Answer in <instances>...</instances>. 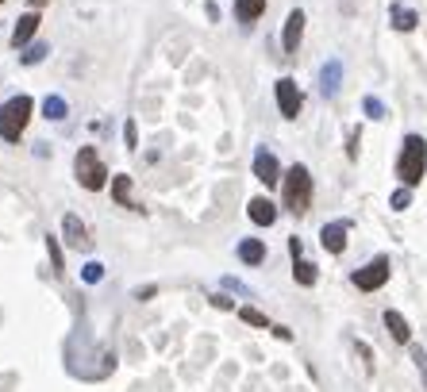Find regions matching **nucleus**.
<instances>
[{"mask_svg": "<svg viewBox=\"0 0 427 392\" xmlns=\"http://www.w3.org/2000/svg\"><path fill=\"white\" fill-rule=\"evenodd\" d=\"M424 169H427V142L424 135H404L401 142V158H396V177L401 185H419L424 181Z\"/></svg>", "mask_w": 427, "mask_h": 392, "instance_id": "obj_1", "label": "nucleus"}, {"mask_svg": "<svg viewBox=\"0 0 427 392\" xmlns=\"http://www.w3.org/2000/svg\"><path fill=\"white\" fill-rule=\"evenodd\" d=\"M281 196H285V208L293 212V216H304V212L312 208V173H308V166L296 162V166L285 173Z\"/></svg>", "mask_w": 427, "mask_h": 392, "instance_id": "obj_2", "label": "nucleus"}, {"mask_svg": "<svg viewBox=\"0 0 427 392\" xmlns=\"http://www.w3.org/2000/svg\"><path fill=\"white\" fill-rule=\"evenodd\" d=\"M31 108H35V101H31V96H24V92L0 104V139L16 142L19 135H24L27 119H31Z\"/></svg>", "mask_w": 427, "mask_h": 392, "instance_id": "obj_3", "label": "nucleus"}, {"mask_svg": "<svg viewBox=\"0 0 427 392\" xmlns=\"http://www.w3.org/2000/svg\"><path fill=\"white\" fill-rule=\"evenodd\" d=\"M74 173H77V181H81L89 192H101L104 185H108V169H104L101 154L92 151V146H81V151H77V158H74Z\"/></svg>", "mask_w": 427, "mask_h": 392, "instance_id": "obj_4", "label": "nucleus"}, {"mask_svg": "<svg viewBox=\"0 0 427 392\" xmlns=\"http://www.w3.org/2000/svg\"><path fill=\"white\" fill-rule=\"evenodd\" d=\"M354 289H362V292H374V289H381V284L389 281V258L385 254H377L374 262H366L362 269H354Z\"/></svg>", "mask_w": 427, "mask_h": 392, "instance_id": "obj_5", "label": "nucleus"}, {"mask_svg": "<svg viewBox=\"0 0 427 392\" xmlns=\"http://www.w3.org/2000/svg\"><path fill=\"white\" fill-rule=\"evenodd\" d=\"M274 96H277V108H281L285 119H296V116H301L304 96H301V89H296L293 77H281V81L274 85Z\"/></svg>", "mask_w": 427, "mask_h": 392, "instance_id": "obj_6", "label": "nucleus"}, {"mask_svg": "<svg viewBox=\"0 0 427 392\" xmlns=\"http://www.w3.org/2000/svg\"><path fill=\"white\" fill-rule=\"evenodd\" d=\"M254 177H258L266 189L281 181V166H277V158L266 151V146H258V151H254Z\"/></svg>", "mask_w": 427, "mask_h": 392, "instance_id": "obj_7", "label": "nucleus"}, {"mask_svg": "<svg viewBox=\"0 0 427 392\" xmlns=\"http://www.w3.org/2000/svg\"><path fill=\"white\" fill-rule=\"evenodd\" d=\"M301 39H304V12H301V8H293L289 16H285V31H281V46H285V54H296Z\"/></svg>", "mask_w": 427, "mask_h": 392, "instance_id": "obj_8", "label": "nucleus"}, {"mask_svg": "<svg viewBox=\"0 0 427 392\" xmlns=\"http://www.w3.org/2000/svg\"><path fill=\"white\" fill-rule=\"evenodd\" d=\"M346 231H351V223H346V219L324 223V231H319V242H324V250H327V254H343V250H346Z\"/></svg>", "mask_w": 427, "mask_h": 392, "instance_id": "obj_9", "label": "nucleus"}, {"mask_svg": "<svg viewBox=\"0 0 427 392\" xmlns=\"http://www.w3.org/2000/svg\"><path fill=\"white\" fill-rule=\"evenodd\" d=\"M35 31H39V12H27V16H19L16 27H12V46H16V51H24L27 42H31Z\"/></svg>", "mask_w": 427, "mask_h": 392, "instance_id": "obj_10", "label": "nucleus"}, {"mask_svg": "<svg viewBox=\"0 0 427 392\" xmlns=\"http://www.w3.org/2000/svg\"><path fill=\"white\" fill-rule=\"evenodd\" d=\"M62 231H66V242H69V246H77V250H89V246H92L89 231H85V223L74 216V212H69V216L62 219Z\"/></svg>", "mask_w": 427, "mask_h": 392, "instance_id": "obj_11", "label": "nucleus"}, {"mask_svg": "<svg viewBox=\"0 0 427 392\" xmlns=\"http://www.w3.org/2000/svg\"><path fill=\"white\" fill-rule=\"evenodd\" d=\"M246 216H251L258 227H269L277 219V208H274V201H266V196H254V201L246 204Z\"/></svg>", "mask_w": 427, "mask_h": 392, "instance_id": "obj_12", "label": "nucleus"}, {"mask_svg": "<svg viewBox=\"0 0 427 392\" xmlns=\"http://www.w3.org/2000/svg\"><path fill=\"white\" fill-rule=\"evenodd\" d=\"M112 196H116V204H119V208L139 212V201L131 196V177H127V173H116V177H112Z\"/></svg>", "mask_w": 427, "mask_h": 392, "instance_id": "obj_13", "label": "nucleus"}, {"mask_svg": "<svg viewBox=\"0 0 427 392\" xmlns=\"http://www.w3.org/2000/svg\"><path fill=\"white\" fill-rule=\"evenodd\" d=\"M339 81H343V62H327V66L319 69V92H324V96H335Z\"/></svg>", "mask_w": 427, "mask_h": 392, "instance_id": "obj_14", "label": "nucleus"}, {"mask_svg": "<svg viewBox=\"0 0 427 392\" xmlns=\"http://www.w3.org/2000/svg\"><path fill=\"white\" fill-rule=\"evenodd\" d=\"M239 262H246V266H262V262H266V242L262 239H243L239 242Z\"/></svg>", "mask_w": 427, "mask_h": 392, "instance_id": "obj_15", "label": "nucleus"}, {"mask_svg": "<svg viewBox=\"0 0 427 392\" xmlns=\"http://www.w3.org/2000/svg\"><path fill=\"white\" fill-rule=\"evenodd\" d=\"M262 12H266V0H235L239 24H254V19H262Z\"/></svg>", "mask_w": 427, "mask_h": 392, "instance_id": "obj_16", "label": "nucleus"}, {"mask_svg": "<svg viewBox=\"0 0 427 392\" xmlns=\"http://www.w3.org/2000/svg\"><path fill=\"white\" fill-rule=\"evenodd\" d=\"M385 327H389V334H393L396 342H412V327H408V319H404L401 312H385Z\"/></svg>", "mask_w": 427, "mask_h": 392, "instance_id": "obj_17", "label": "nucleus"}, {"mask_svg": "<svg viewBox=\"0 0 427 392\" xmlns=\"http://www.w3.org/2000/svg\"><path fill=\"white\" fill-rule=\"evenodd\" d=\"M389 19H393L396 31H412V27L419 24V16L412 8H404V4H393V8H389Z\"/></svg>", "mask_w": 427, "mask_h": 392, "instance_id": "obj_18", "label": "nucleus"}, {"mask_svg": "<svg viewBox=\"0 0 427 392\" xmlns=\"http://www.w3.org/2000/svg\"><path fill=\"white\" fill-rule=\"evenodd\" d=\"M293 277H296V284L308 289V284H316V266L304 262V254H301V258H293Z\"/></svg>", "mask_w": 427, "mask_h": 392, "instance_id": "obj_19", "label": "nucleus"}, {"mask_svg": "<svg viewBox=\"0 0 427 392\" xmlns=\"http://www.w3.org/2000/svg\"><path fill=\"white\" fill-rule=\"evenodd\" d=\"M42 112H47V119H66L69 116V104H66V96H58V92H54V96H47V101H42Z\"/></svg>", "mask_w": 427, "mask_h": 392, "instance_id": "obj_20", "label": "nucleus"}, {"mask_svg": "<svg viewBox=\"0 0 427 392\" xmlns=\"http://www.w3.org/2000/svg\"><path fill=\"white\" fill-rule=\"evenodd\" d=\"M47 254H51V269H54V273H66V258H62L58 235H47Z\"/></svg>", "mask_w": 427, "mask_h": 392, "instance_id": "obj_21", "label": "nucleus"}, {"mask_svg": "<svg viewBox=\"0 0 427 392\" xmlns=\"http://www.w3.org/2000/svg\"><path fill=\"white\" fill-rule=\"evenodd\" d=\"M239 319H243V323H251V327H269V319L262 316L258 308H239Z\"/></svg>", "mask_w": 427, "mask_h": 392, "instance_id": "obj_22", "label": "nucleus"}, {"mask_svg": "<svg viewBox=\"0 0 427 392\" xmlns=\"http://www.w3.org/2000/svg\"><path fill=\"white\" fill-rule=\"evenodd\" d=\"M42 54H47V46H42V42H35V46H27V51L19 54V62H24V66H39Z\"/></svg>", "mask_w": 427, "mask_h": 392, "instance_id": "obj_23", "label": "nucleus"}, {"mask_svg": "<svg viewBox=\"0 0 427 392\" xmlns=\"http://www.w3.org/2000/svg\"><path fill=\"white\" fill-rule=\"evenodd\" d=\"M362 108H366L369 119H385V104L377 101V96H366V101H362Z\"/></svg>", "mask_w": 427, "mask_h": 392, "instance_id": "obj_24", "label": "nucleus"}, {"mask_svg": "<svg viewBox=\"0 0 427 392\" xmlns=\"http://www.w3.org/2000/svg\"><path fill=\"white\" fill-rule=\"evenodd\" d=\"M389 204H393L396 212H404V208L412 204V189H408V185H401V189L393 192V201H389Z\"/></svg>", "mask_w": 427, "mask_h": 392, "instance_id": "obj_25", "label": "nucleus"}, {"mask_svg": "<svg viewBox=\"0 0 427 392\" xmlns=\"http://www.w3.org/2000/svg\"><path fill=\"white\" fill-rule=\"evenodd\" d=\"M81 277H85V281H89V284H97V281H101V277H104V266H101V262H89V266L81 269Z\"/></svg>", "mask_w": 427, "mask_h": 392, "instance_id": "obj_26", "label": "nucleus"}, {"mask_svg": "<svg viewBox=\"0 0 427 392\" xmlns=\"http://www.w3.org/2000/svg\"><path fill=\"white\" fill-rule=\"evenodd\" d=\"M124 139H127V146H139V131H135V119H127V127H124Z\"/></svg>", "mask_w": 427, "mask_h": 392, "instance_id": "obj_27", "label": "nucleus"}, {"mask_svg": "<svg viewBox=\"0 0 427 392\" xmlns=\"http://www.w3.org/2000/svg\"><path fill=\"white\" fill-rule=\"evenodd\" d=\"M212 304H216L219 312H231V308H235V300H227L224 292H216V296H212Z\"/></svg>", "mask_w": 427, "mask_h": 392, "instance_id": "obj_28", "label": "nucleus"}, {"mask_svg": "<svg viewBox=\"0 0 427 392\" xmlns=\"http://www.w3.org/2000/svg\"><path fill=\"white\" fill-rule=\"evenodd\" d=\"M354 346H358V354L366 358V369H374V354H369V346H366V342H354Z\"/></svg>", "mask_w": 427, "mask_h": 392, "instance_id": "obj_29", "label": "nucleus"}, {"mask_svg": "<svg viewBox=\"0 0 427 392\" xmlns=\"http://www.w3.org/2000/svg\"><path fill=\"white\" fill-rule=\"evenodd\" d=\"M358 139H362V135L351 131V146H346V154H351V158H358Z\"/></svg>", "mask_w": 427, "mask_h": 392, "instance_id": "obj_30", "label": "nucleus"}, {"mask_svg": "<svg viewBox=\"0 0 427 392\" xmlns=\"http://www.w3.org/2000/svg\"><path fill=\"white\" fill-rule=\"evenodd\" d=\"M289 254H293V258H301V254H304V246H301V239H289Z\"/></svg>", "mask_w": 427, "mask_h": 392, "instance_id": "obj_31", "label": "nucleus"}, {"mask_svg": "<svg viewBox=\"0 0 427 392\" xmlns=\"http://www.w3.org/2000/svg\"><path fill=\"white\" fill-rule=\"evenodd\" d=\"M274 334H277L281 342H289V339H293V331H289V327H274Z\"/></svg>", "mask_w": 427, "mask_h": 392, "instance_id": "obj_32", "label": "nucleus"}, {"mask_svg": "<svg viewBox=\"0 0 427 392\" xmlns=\"http://www.w3.org/2000/svg\"><path fill=\"white\" fill-rule=\"evenodd\" d=\"M416 361H419V369H424V377H427V354L424 350H416Z\"/></svg>", "mask_w": 427, "mask_h": 392, "instance_id": "obj_33", "label": "nucleus"}, {"mask_svg": "<svg viewBox=\"0 0 427 392\" xmlns=\"http://www.w3.org/2000/svg\"><path fill=\"white\" fill-rule=\"evenodd\" d=\"M42 4H47V0H31V8H42Z\"/></svg>", "mask_w": 427, "mask_h": 392, "instance_id": "obj_34", "label": "nucleus"}, {"mask_svg": "<svg viewBox=\"0 0 427 392\" xmlns=\"http://www.w3.org/2000/svg\"><path fill=\"white\" fill-rule=\"evenodd\" d=\"M0 4H4V0H0Z\"/></svg>", "mask_w": 427, "mask_h": 392, "instance_id": "obj_35", "label": "nucleus"}]
</instances>
